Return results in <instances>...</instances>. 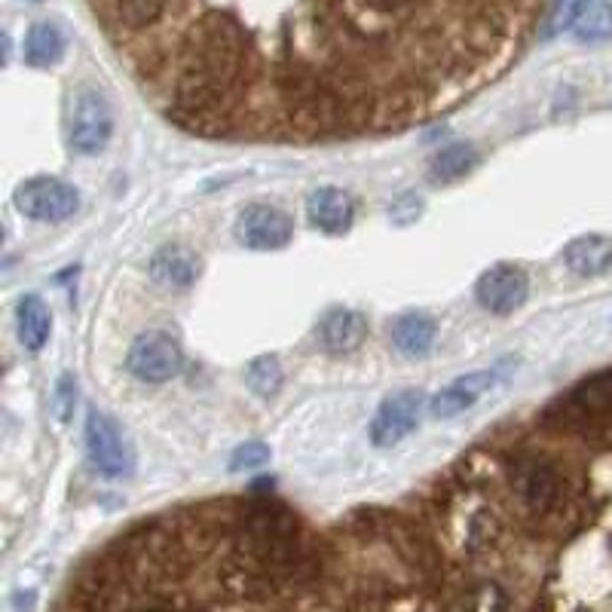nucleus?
Here are the masks:
<instances>
[{
  "mask_svg": "<svg viewBox=\"0 0 612 612\" xmlns=\"http://www.w3.org/2000/svg\"><path fill=\"white\" fill-rule=\"evenodd\" d=\"M236 236L239 243L255 248V252H276L292 243L294 221L288 212H282L279 205L257 203L243 208V215L236 217Z\"/></svg>",
  "mask_w": 612,
  "mask_h": 612,
  "instance_id": "obj_8",
  "label": "nucleus"
},
{
  "mask_svg": "<svg viewBox=\"0 0 612 612\" xmlns=\"http://www.w3.org/2000/svg\"><path fill=\"white\" fill-rule=\"evenodd\" d=\"M316 539L279 499L178 506L92 551L52 612H273Z\"/></svg>",
  "mask_w": 612,
  "mask_h": 612,
  "instance_id": "obj_2",
  "label": "nucleus"
},
{
  "mask_svg": "<svg viewBox=\"0 0 612 612\" xmlns=\"http://www.w3.org/2000/svg\"><path fill=\"white\" fill-rule=\"evenodd\" d=\"M74 398H76L74 380H71V377H62L59 386H55V414H59V420L62 422H68V417H71Z\"/></svg>",
  "mask_w": 612,
  "mask_h": 612,
  "instance_id": "obj_24",
  "label": "nucleus"
},
{
  "mask_svg": "<svg viewBox=\"0 0 612 612\" xmlns=\"http://www.w3.org/2000/svg\"><path fill=\"white\" fill-rule=\"evenodd\" d=\"M114 135V114L102 92L80 90L71 108V147L76 153H99Z\"/></svg>",
  "mask_w": 612,
  "mask_h": 612,
  "instance_id": "obj_7",
  "label": "nucleus"
},
{
  "mask_svg": "<svg viewBox=\"0 0 612 612\" xmlns=\"http://www.w3.org/2000/svg\"><path fill=\"white\" fill-rule=\"evenodd\" d=\"M408 506L459 612H612V368Z\"/></svg>",
  "mask_w": 612,
  "mask_h": 612,
  "instance_id": "obj_1",
  "label": "nucleus"
},
{
  "mask_svg": "<svg viewBox=\"0 0 612 612\" xmlns=\"http://www.w3.org/2000/svg\"><path fill=\"white\" fill-rule=\"evenodd\" d=\"M563 264L582 279L603 276L612 267V239L610 236H579L563 248Z\"/></svg>",
  "mask_w": 612,
  "mask_h": 612,
  "instance_id": "obj_15",
  "label": "nucleus"
},
{
  "mask_svg": "<svg viewBox=\"0 0 612 612\" xmlns=\"http://www.w3.org/2000/svg\"><path fill=\"white\" fill-rule=\"evenodd\" d=\"M426 408H429L426 396L417 392V389L392 392V396L382 401L377 417L370 422V441L377 447L398 445L401 438H408L420 426V417Z\"/></svg>",
  "mask_w": 612,
  "mask_h": 612,
  "instance_id": "obj_9",
  "label": "nucleus"
},
{
  "mask_svg": "<svg viewBox=\"0 0 612 612\" xmlns=\"http://www.w3.org/2000/svg\"><path fill=\"white\" fill-rule=\"evenodd\" d=\"M245 382H248V389L257 392L261 398L276 396L282 389V365L273 356L255 358V361L245 368Z\"/></svg>",
  "mask_w": 612,
  "mask_h": 612,
  "instance_id": "obj_21",
  "label": "nucleus"
},
{
  "mask_svg": "<svg viewBox=\"0 0 612 612\" xmlns=\"http://www.w3.org/2000/svg\"><path fill=\"white\" fill-rule=\"evenodd\" d=\"M475 163H478V153H475L472 144H466V141L447 144L445 151L435 153L432 166H429V178L438 181V184H450V181L466 178L475 169Z\"/></svg>",
  "mask_w": 612,
  "mask_h": 612,
  "instance_id": "obj_19",
  "label": "nucleus"
},
{
  "mask_svg": "<svg viewBox=\"0 0 612 612\" xmlns=\"http://www.w3.org/2000/svg\"><path fill=\"white\" fill-rule=\"evenodd\" d=\"M490 386H493V374H490V370L466 374V377H459V380H453L450 386H445V389L429 401V414H432L435 420H453L462 410L475 408Z\"/></svg>",
  "mask_w": 612,
  "mask_h": 612,
  "instance_id": "obj_13",
  "label": "nucleus"
},
{
  "mask_svg": "<svg viewBox=\"0 0 612 612\" xmlns=\"http://www.w3.org/2000/svg\"><path fill=\"white\" fill-rule=\"evenodd\" d=\"M306 217L325 236H344L356 221V203L340 187H319L306 200Z\"/></svg>",
  "mask_w": 612,
  "mask_h": 612,
  "instance_id": "obj_12",
  "label": "nucleus"
},
{
  "mask_svg": "<svg viewBox=\"0 0 612 612\" xmlns=\"http://www.w3.org/2000/svg\"><path fill=\"white\" fill-rule=\"evenodd\" d=\"M582 3H585V0H554L549 22H545V38H554V34H561L567 28H573L575 16L582 10Z\"/></svg>",
  "mask_w": 612,
  "mask_h": 612,
  "instance_id": "obj_22",
  "label": "nucleus"
},
{
  "mask_svg": "<svg viewBox=\"0 0 612 612\" xmlns=\"http://www.w3.org/2000/svg\"><path fill=\"white\" fill-rule=\"evenodd\" d=\"M276 612H459L410 506L361 509L319 530Z\"/></svg>",
  "mask_w": 612,
  "mask_h": 612,
  "instance_id": "obj_3",
  "label": "nucleus"
},
{
  "mask_svg": "<svg viewBox=\"0 0 612 612\" xmlns=\"http://www.w3.org/2000/svg\"><path fill=\"white\" fill-rule=\"evenodd\" d=\"M16 208L31 221L40 224H62L68 217L76 215L80 208V193L74 184L62 178H50V175H38V178L22 181L13 193Z\"/></svg>",
  "mask_w": 612,
  "mask_h": 612,
  "instance_id": "obj_4",
  "label": "nucleus"
},
{
  "mask_svg": "<svg viewBox=\"0 0 612 612\" xmlns=\"http://www.w3.org/2000/svg\"><path fill=\"white\" fill-rule=\"evenodd\" d=\"M368 337V319L358 309H344L337 306L332 313H325L316 328V340L325 353L332 356H349Z\"/></svg>",
  "mask_w": 612,
  "mask_h": 612,
  "instance_id": "obj_11",
  "label": "nucleus"
},
{
  "mask_svg": "<svg viewBox=\"0 0 612 612\" xmlns=\"http://www.w3.org/2000/svg\"><path fill=\"white\" fill-rule=\"evenodd\" d=\"M435 319L426 313H405L392 322V344L401 356L420 358L426 356L435 344Z\"/></svg>",
  "mask_w": 612,
  "mask_h": 612,
  "instance_id": "obj_16",
  "label": "nucleus"
},
{
  "mask_svg": "<svg viewBox=\"0 0 612 612\" xmlns=\"http://www.w3.org/2000/svg\"><path fill=\"white\" fill-rule=\"evenodd\" d=\"M86 453L104 478H129L135 472V450L114 417L104 410L86 414Z\"/></svg>",
  "mask_w": 612,
  "mask_h": 612,
  "instance_id": "obj_5",
  "label": "nucleus"
},
{
  "mask_svg": "<svg viewBox=\"0 0 612 612\" xmlns=\"http://www.w3.org/2000/svg\"><path fill=\"white\" fill-rule=\"evenodd\" d=\"M16 325H19V340L26 346L28 353H40L47 340H50L52 332V316L47 304L34 297V294H28L19 300V309H16Z\"/></svg>",
  "mask_w": 612,
  "mask_h": 612,
  "instance_id": "obj_17",
  "label": "nucleus"
},
{
  "mask_svg": "<svg viewBox=\"0 0 612 612\" xmlns=\"http://www.w3.org/2000/svg\"><path fill=\"white\" fill-rule=\"evenodd\" d=\"M64 55L62 28L52 22H38L26 34V62L31 68H52Z\"/></svg>",
  "mask_w": 612,
  "mask_h": 612,
  "instance_id": "obj_18",
  "label": "nucleus"
},
{
  "mask_svg": "<svg viewBox=\"0 0 612 612\" xmlns=\"http://www.w3.org/2000/svg\"><path fill=\"white\" fill-rule=\"evenodd\" d=\"M573 31L582 43H600L612 38V0H585L575 16Z\"/></svg>",
  "mask_w": 612,
  "mask_h": 612,
  "instance_id": "obj_20",
  "label": "nucleus"
},
{
  "mask_svg": "<svg viewBox=\"0 0 612 612\" xmlns=\"http://www.w3.org/2000/svg\"><path fill=\"white\" fill-rule=\"evenodd\" d=\"M478 304L490 309L493 316H509L514 309H521L530 297V282L527 273L514 264H497L490 267L475 285Z\"/></svg>",
  "mask_w": 612,
  "mask_h": 612,
  "instance_id": "obj_10",
  "label": "nucleus"
},
{
  "mask_svg": "<svg viewBox=\"0 0 612 612\" xmlns=\"http://www.w3.org/2000/svg\"><path fill=\"white\" fill-rule=\"evenodd\" d=\"M269 459L267 445H261V441H248L245 447H239L233 459H230V469L233 472H243V469H257V466H264Z\"/></svg>",
  "mask_w": 612,
  "mask_h": 612,
  "instance_id": "obj_23",
  "label": "nucleus"
},
{
  "mask_svg": "<svg viewBox=\"0 0 612 612\" xmlns=\"http://www.w3.org/2000/svg\"><path fill=\"white\" fill-rule=\"evenodd\" d=\"M200 269H203L200 257L184 245H166L151 261L153 282L163 288H175V292H187L193 282L200 279Z\"/></svg>",
  "mask_w": 612,
  "mask_h": 612,
  "instance_id": "obj_14",
  "label": "nucleus"
},
{
  "mask_svg": "<svg viewBox=\"0 0 612 612\" xmlns=\"http://www.w3.org/2000/svg\"><path fill=\"white\" fill-rule=\"evenodd\" d=\"M126 365L132 370V377H139L141 382H169L172 377H178L181 368H184V356H181V346L175 337L153 332L141 334L139 340L132 344Z\"/></svg>",
  "mask_w": 612,
  "mask_h": 612,
  "instance_id": "obj_6",
  "label": "nucleus"
}]
</instances>
